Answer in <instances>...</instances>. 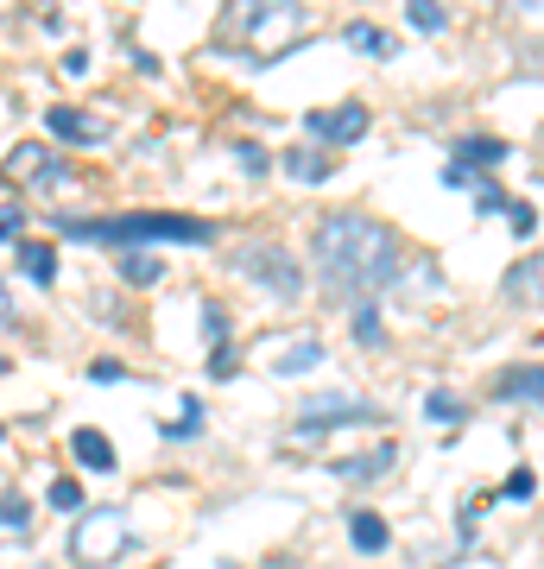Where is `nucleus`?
I'll list each match as a JSON object with an SVG mask.
<instances>
[{"label": "nucleus", "mask_w": 544, "mask_h": 569, "mask_svg": "<svg viewBox=\"0 0 544 569\" xmlns=\"http://www.w3.org/2000/svg\"><path fill=\"white\" fill-rule=\"evenodd\" d=\"M317 272L336 305H355V298L399 279V241H393V228L367 222V216H323L317 222Z\"/></svg>", "instance_id": "1"}, {"label": "nucleus", "mask_w": 544, "mask_h": 569, "mask_svg": "<svg viewBox=\"0 0 544 569\" xmlns=\"http://www.w3.org/2000/svg\"><path fill=\"white\" fill-rule=\"evenodd\" d=\"M70 241H115V247H146V241H178V247H209L216 222L202 216H115V222H63Z\"/></svg>", "instance_id": "2"}, {"label": "nucleus", "mask_w": 544, "mask_h": 569, "mask_svg": "<svg viewBox=\"0 0 544 569\" xmlns=\"http://www.w3.org/2000/svg\"><path fill=\"white\" fill-rule=\"evenodd\" d=\"M298 26H304L298 0H228L222 20H216V44H228V51H241V44H273V51H279Z\"/></svg>", "instance_id": "3"}, {"label": "nucleus", "mask_w": 544, "mask_h": 569, "mask_svg": "<svg viewBox=\"0 0 544 569\" xmlns=\"http://www.w3.org/2000/svg\"><path fill=\"white\" fill-rule=\"evenodd\" d=\"M70 563L77 569H101V563H115L121 550H133V531H127L121 507H96V512H82L77 531H70Z\"/></svg>", "instance_id": "4"}, {"label": "nucleus", "mask_w": 544, "mask_h": 569, "mask_svg": "<svg viewBox=\"0 0 544 569\" xmlns=\"http://www.w3.org/2000/svg\"><path fill=\"white\" fill-rule=\"evenodd\" d=\"M235 266H241L247 279H260L279 305H298V298H304V272H298V260H291L285 247L247 241V247H235Z\"/></svg>", "instance_id": "5"}, {"label": "nucleus", "mask_w": 544, "mask_h": 569, "mask_svg": "<svg viewBox=\"0 0 544 569\" xmlns=\"http://www.w3.org/2000/svg\"><path fill=\"white\" fill-rule=\"evenodd\" d=\"M367 418H380V411L355 399V392H317V399H304L298 406V430H329V425H367Z\"/></svg>", "instance_id": "6"}, {"label": "nucleus", "mask_w": 544, "mask_h": 569, "mask_svg": "<svg viewBox=\"0 0 544 569\" xmlns=\"http://www.w3.org/2000/svg\"><path fill=\"white\" fill-rule=\"evenodd\" d=\"M304 127L317 133L323 146H355L367 133V108L362 102H343V108H310L304 114Z\"/></svg>", "instance_id": "7"}, {"label": "nucleus", "mask_w": 544, "mask_h": 569, "mask_svg": "<svg viewBox=\"0 0 544 569\" xmlns=\"http://www.w3.org/2000/svg\"><path fill=\"white\" fill-rule=\"evenodd\" d=\"M501 298H506V305H525V310L544 305V247H538V253H525V260L506 272V279H501Z\"/></svg>", "instance_id": "8"}, {"label": "nucleus", "mask_w": 544, "mask_h": 569, "mask_svg": "<svg viewBox=\"0 0 544 569\" xmlns=\"http://www.w3.org/2000/svg\"><path fill=\"white\" fill-rule=\"evenodd\" d=\"M494 392L513 399V406H544V367H506L494 380Z\"/></svg>", "instance_id": "9"}, {"label": "nucleus", "mask_w": 544, "mask_h": 569, "mask_svg": "<svg viewBox=\"0 0 544 569\" xmlns=\"http://www.w3.org/2000/svg\"><path fill=\"white\" fill-rule=\"evenodd\" d=\"M51 133H58V140L101 146V140H108V121H96V114H82V108H51Z\"/></svg>", "instance_id": "10"}, {"label": "nucleus", "mask_w": 544, "mask_h": 569, "mask_svg": "<svg viewBox=\"0 0 544 569\" xmlns=\"http://www.w3.org/2000/svg\"><path fill=\"white\" fill-rule=\"evenodd\" d=\"M279 355H273V373H310V367L323 361V342L317 336H285V342H273Z\"/></svg>", "instance_id": "11"}, {"label": "nucleus", "mask_w": 544, "mask_h": 569, "mask_svg": "<svg viewBox=\"0 0 544 569\" xmlns=\"http://www.w3.org/2000/svg\"><path fill=\"white\" fill-rule=\"evenodd\" d=\"M44 171H51V146H20V152H7V164H0V178L13 183H39Z\"/></svg>", "instance_id": "12"}, {"label": "nucleus", "mask_w": 544, "mask_h": 569, "mask_svg": "<svg viewBox=\"0 0 544 569\" xmlns=\"http://www.w3.org/2000/svg\"><path fill=\"white\" fill-rule=\"evenodd\" d=\"M348 538H355V550H362V557H380V550L393 545V531H386L380 512H355V519H348Z\"/></svg>", "instance_id": "13"}, {"label": "nucleus", "mask_w": 544, "mask_h": 569, "mask_svg": "<svg viewBox=\"0 0 544 569\" xmlns=\"http://www.w3.org/2000/svg\"><path fill=\"white\" fill-rule=\"evenodd\" d=\"M20 272L32 284H51L58 279V247H44V241H20Z\"/></svg>", "instance_id": "14"}, {"label": "nucleus", "mask_w": 544, "mask_h": 569, "mask_svg": "<svg viewBox=\"0 0 544 569\" xmlns=\"http://www.w3.org/2000/svg\"><path fill=\"white\" fill-rule=\"evenodd\" d=\"M343 39L355 44L362 58H393V51H399V39H393V32H380V26H367V20H355Z\"/></svg>", "instance_id": "15"}, {"label": "nucleus", "mask_w": 544, "mask_h": 569, "mask_svg": "<svg viewBox=\"0 0 544 569\" xmlns=\"http://www.w3.org/2000/svg\"><path fill=\"white\" fill-rule=\"evenodd\" d=\"M285 171L304 178V183H323L329 171H336V159H329V152H310V146H291V152H285Z\"/></svg>", "instance_id": "16"}, {"label": "nucleus", "mask_w": 544, "mask_h": 569, "mask_svg": "<svg viewBox=\"0 0 544 569\" xmlns=\"http://www.w3.org/2000/svg\"><path fill=\"white\" fill-rule=\"evenodd\" d=\"M70 456H77L82 468H115V443H108L101 430H77V437H70Z\"/></svg>", "instance_id": "17"}, {"label": "nucleus", "mask_w": 544, "mask_h": 569, "mask_svg": "<svg viewBox=\"0 0 544 569\" xmlns=\"http://www.w3.org/2000/svg\"><path fill=\"white\" fill-rule=\"evenodd\" d=\"M32 531V507H26L20 493H0V545H13Z\"/></svg>", "instance_id": "18"}, {"label": "nucleus", "mask_w": 544, "mask_h": 569, "mask_svg": "<svg viewBox=\"0 0 544 569\" xmlns=\"http://www.w3.org/2000/svg\"><path fill=\"white\" fill-rule=\"evenodd\" d=\"M393 468V443H380L374 456H348V462H336V475L343 481H367V475H386Z\"/></svg>", "instance_id": "19"}, {"label": "nucleus", "mask_w": 544, "mask_h": 569, "mask_svg": "<svg viewBox=\"0 0 544 569\" xmlns=\"http://www.w3.org/2000/svg\"><path fill=\"white\" fill-rule=\"evenodd\" d=\"M506 146L501 140H456V171H468V164H501Z\"/></svg>", "instance_id": "20"}, {"label": "nucleus", "mask_w": 544, "mask_h": 569, "mask_svg": "<svg viewBox=\"0 0 544 569\" xmlns=\"http://www.w3.org/2000/svg\"><path fill=\"white\" fill-rule=\"evenodd\" d=\"M405 20L418 26V32H444V7L437 0H405Z\"/></svg>", "instance_id": "21"}, {"label": "nucleus", "mask_w": 544, "mask_h": 569, "mask_svg": "<svg viewBox=\"0 0 544 569\" xmlns=\"http://www.w3.org/2000/svg\"><path fill=\"white\" fill-rule=\"evenodd\" d=\"M121 272H127L133 284H152L165 266H159V253H121Z\"/></svg>", "instance_id": "22"}, {"label": "nucleus", "mask_w": 544, "mask_h": 569, "mask_svg": "<svg viewBox=\"0 0 544 569\" xmlns=\"http://www.w3.org/2000/svg\"><path fill=\"white\" fill-rule=\"evenodd\" d=\"M82 500H89V493H82L70 475H58V481H51V507H58V512H82Z\"/></svg>", "instance_id": "23"}, {"label": "nucleus", "mask_w": 544, "mask_h": 569, "mask_svg": "<svg viewBox=\"0 0 544 569\" xmlns=\"http://www.w3.org/2000/svg\"><path fill=\"white\" fill-rule=\"evenodd\" d=\"M424 411H431L437 425H456V418H463V399H456V392H431V399H424Z\"/></svg>", "instance_id": "24"}, {"label": "nucleus", "mask_w": 544, "mask_h": 569, "mask_svg": "<svg viewBox=\"0 0 544 569\" xmlns=\"http://www.w3.org/2000/svg\"><path fill=\"white\" fill-rule=\"evenodd\" d=\"M355 336H362L367 348H380V342H386V329H380V317H374V310H355Z\"/></svg>", "instance_id": "25"}, {"label": "nucleus", "mask_w": 544, "mask_h": 569, "mask_svg": "<svg viewBox=\"0 0 544 569\" xmlns=\"http://www.w3.org/2000/svg\"><path fill=\"white\" fill-rule=\"evenodd\" d=\"M475 209H506V190L487 183V178H475Z\"/></svg>", "instance_id": "26"}, {"label": "nucleus", "mask_w": 544, "mask_h": 569, "mask_svg": "<svg viewBox=\"0 0 544 569\" xmlns=\"http://www.w3.org/2000/svg\"><path fill=\"white\" fill-rule=\"evenodd\" d=\"M532 488H538L532 468H513V475H506V500H532Z\"/></svg>", "instance_id": "27"}, {"label": "nucleus", "mask_w": 544, "mask_h": 569, "mask_svg": "<svg viewBox=\"0 0 544 569\" xmlns=\"http://www.w3.org/2000/svg\"><path fill=\"white\" fill-rule=\"evenodd\" d=\"M506 222L520 228V234H532V228H538V209L532 203H506Z\"/></svg>", "instance_id": "28"}, {"label": "nucleus", "mask_w": 544, "mask_h": 569, "mask_svg": "<svg viewBox=\"0 0 544 569\" xmlns=\"http://www.w3.org/2000/svg\"><path fill=\"white\" fill-rule=\"evenodd\" d=\"M13 234H20V209L0 203V241H13Z\"/></svg>", "instance_id": "29"}, {"label": "nucleus", "mask_w": 544, "mask_h": 569, "mask_svg": "<svg viewBox=\"0 0 544 569\" xmlns=\"http://www.w3.org/2000/svg\"><path fill=\"white\" fill-rule=\"evenodd\" d=\"M513 7H532V13H544V0H513Z\"/></svg>", "instance_id": "30"}]
</instances>
